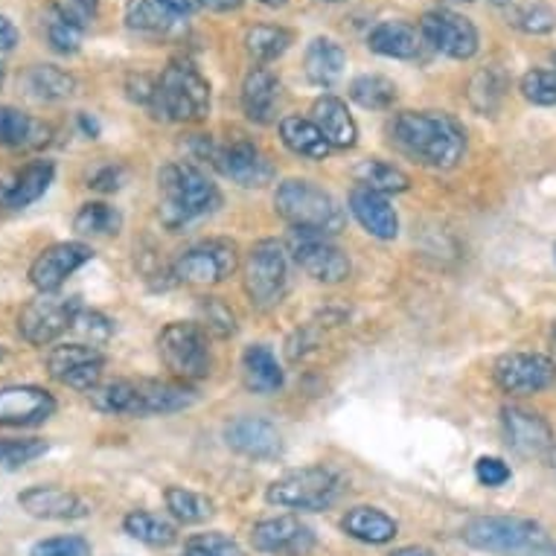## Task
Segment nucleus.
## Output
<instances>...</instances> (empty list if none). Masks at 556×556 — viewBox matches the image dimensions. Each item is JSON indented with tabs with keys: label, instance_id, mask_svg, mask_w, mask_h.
Returning a JSON list of instances; mask_svg holds the SVG:
<instances>
[{
	"label": "nucleus",
	"instance_id": "obj_1",
	"mask_svg": "<svg viewBox=\"0 0 556 556\" xmlns=\"http://www.w3.org/2000/svg\"><path fill=\"white\" fill-rule=\"evenodd\" d=\"M391 140L396 147L434 169H452L464 157L466 137L455 117L438 111H402L391 123Z\"/></svg>",
	"mask_w": 556,
	"mask_h": 556
},
{
	"label": "nucleus",
	"instance_id": "obj_2",
	"mask_svg": "<svg viewBox=\"0 0 556 556\" xmlns=\"http://www.w3.org/2000/svg\"><path fill=\"white\" fill-rule=\"evenodd\" d=\"M216 184L192 164H169L157 175V213L166 228H184L219 207Z\"/></svg>",
	"mask_w": 556,
	"mask_h": 556
},
{
	"label": "nucleus",
	"instance_id": "obj_3",
	"mask_svg": "<svg viewBox=\"0 0 556 556\" xmlns=\"http://www.w3.org/2000/svg\"><path fill=\"white\" fill-rule=\"evenodd\" d=\"M152 117L164 123H195L211 111V85L190 62H173L155 79L149 102Z\"/></svg>",
	"mask_w": 556,
	"mask_h": 556
},
{
	"label": "nucleus",
	"instance_id": "obj_4",
	"mask_svg": "<svg viewBox=\"0 0 556 556\" xmlns=\"http://www.w3.org/2000/svg\"><path fill=\"white\" fill-rule=\"evenodd\" d=\"M460 536L475 551L495 556H542L554 551L545 530L521 516H478Z\"/></svg>",
	"mask_w": 556,
	"mask_h": 556
},
{
	"label": "nucleus",
	"instance_id": "obj_5",
	"mask_svg": "<svg viewBox=\"0 0 556 556\" xmlns=\"http://www.w3.org/2000/svg\"><path fill=\"white\" fill-rule=\"evenodd\" d=\"M274 207L283 216L294 230H309V233H338L344 228V211L327 190H320L312 181H292L280 184V190L274 195Z\"/></svg>",
	"mask_w": 556,
	"mask_h": 556
},
{
	"label": "nucleus",
	"instance_id": "obj_6",
	"mask_svg": "<svg viewBox=\"0 0 556 556\" xmlns=\"http://www.w3.org/2000/svg\"><path fill=\"white\" fill-rule=\"evenodd\" d=\"M341 493V478L327 466H306L277 478L268 486V504L286 507V510H327Z\"/></svg>",
	"mask_w": 556,
	"mask_h": 556
},
{
	"label": "nucleus",
	"instance_id": "obj_7",
	"mask_svg": "<svg viewBox=\"0 0 556 556\" xmlns=\"http://www.w3.org/2000/svg\"><path fill=\"white\" fill-rule=\"evenodd\" d=\"M157 353L166 370L181 382H199L211 374L207 338L199 324H184V320L166 324L157 336Z\"/></svg>",
	"mask_w": 556,
	"mask_h": 556
},
{
	"label": "nucleus",
	"instance_id": "obj_8",
	"mask_svg": "<svg viewBox=\"0 0 556 556\" xmlns=\"http://www.w3.org/2000/svg\"><path fill=\"white\" fill-rule=\"evenodd\" d=\"M83 309L79 298L59 292L38 294L36 301H29L18 315L21 338L33 346H47L59 341L64 332H71L76 315Z\"/></svg>",
	"mask_w": 556,
	"mask_h": 556
},
{
	"label": "nucleus",
	"instance_id": "obj_9",
	"mask_svg": "<svg viewBox=\"0 0 556 556\" xmlns=\"http://www.w3.org/2000/svg\"><path fill=\"white\" fill-rule=\"evenodd\" d=\"M289 280V265L280 242L263 239L251 248L245 263V292L256 309H271L280 303Z\"/></svg>",
	"mask_w": 556,
	"mask_h": 556
},
{
	"label": "nucleus",
	"instance_id": "obj_10",
	"mask_svg": "<svg viewBox=\"0 0 556 556\" xmlns=\"http://www.w3.org/2000/svg\"><path fill=\"white\" fill-rule=\"evenodd\" d=\"M237 248L225 242V239H211L201 245L184 251L173 265V277L178 283H195L211 286L228 280L230 274L237 271Z\"/></svg>",
	"mask_w": 556,
	"mask_h": 556
},
{
	"label": "nucleus",
	"instance_id": "obj_11",
	"mask_svg": "<svg viewBox=\"0 0 556 556\" xmlns=\"http://www.w3.org/2000/svg\"><path fill=\"white\" fill-rule=\"evenodd\" d=\"M420 33L426 45H431L438 53L448 55V59H457V62L472 59L478 53V45H481L472 21L452 10L426 12L420 21Z\"/></svg>",
	"mask_w": 556,
	"mask_h": 556
},
{
	"label": "nucleus",
	"instance_id": "obj_12",
	"mask_svg": "<svg viewBox=\"0 0 556 556\" xmlns=\"http://www.w3.org/2000/svg\"><path fill=\"white\" fill-rule=\"evenodd\" d=\"M289 254L318 283H341L350 274V260H346L344 251L320 233L294 230L292 239H289Z\"/></svg>",
	"mask_w": 556,
	"mask_h": 556
},
{
	"label": "nucleus",
	"instance_id": "obj_13",
	"mask_svg": "<svg viewBox=\"0 0 556 556\" xmlns=\"http://www.w3.org/2000/svg\"><path fill=\"white\" fill-rule=\"evenodd\" d=\"M495 384L513 396H533L556 382V365L542 353H510L493 367Z\"/></svg>",
	"mask_w": 556,
	"mask_h": 556
},
{
	"label": "nucleus",
	"instance_id": "obj_14",
	"mask_svg": "<svg viewBox=\"0 0 556 556\" xmlns=\"http://www.w3.org/2000/svg\"><path fill=\"white\" fill-rule=\"evenodd\" d=\"M102 367H105V356L100 350L88 344H76V341L55 346L47 356V370H50L55 382L76 388L83 393H91L102 382Z\"/></svg>",
	"mask_w": 556,
	"mask_h": 556
},
{
	"label": "nucleus",
	"instance_id": "obj_15",
	"mask_svg": "<svg viewBox=\"0 0 556 556\" xmlns=\"http://www.w3.org/2000/svg\"><path fill=\"white\" fill-rule=\"evenodd\" d=\"M211 161L225 178H230L239 187H265L274 178L271 161L251 140H242V137L219 149L211 147Z\"/></svg>",
	"mask_w": 556,
	"mask_h": 556
},
{
	"label": "nucleus",
	"instance_id": "obj_16",
	"mask_svg": "<svg viewBox=\"0 0 556 556\" xmlns=\"http://www.w3.org/2000/svg\"><path fill=\"white\" fill-rule=\"evenodd\" d=\"M93 251L85 242H55L45 248L29 265V283L38 294L59 292L62 283L74 271H79L85 263H91Z\"/></svg>",
	"mask_w": 556,
	"mask_h": 556
},
{
	"label": "nucleus",
	"instance_id": "obj_17",
	"mask_svg": "<svg viewBox=\"0 0 556 556\" xmlns=\"http://www.w3.org/2000/svg\"><path fill=\"white\" fill-rule=\"evenodd\" d=\"M251 545L268 556H309L315 551V530L294 516H277L254 525Z\"/></svg>",
	"mask_w": 556,
	"mask_h": 556
},
{
	"label": "nucleus",
	"instance_id": "obj_18",
	"mask_svg": "<svg viewBox=\"0 0 556 556\" xmlns=\"http://www.w3.org/2000/svg\"><path fill=\"white\" fill-rule=\"evenodd\" d=\"M55 400L45 388L36 384H10L0 388V426L24 429V426H38L53 417Z\"/></svg>",
	"mask_w": 556,
	"mask_h": 556
},
{
	"label": "nucleus",
	"instance_id": "obj_19",
	"mask_svg": "<svg viewBox=\"0 0 556 556\" xmlns=\"http://www.w3.org/2000/svg\"><path fill=\"white\" fill-rule=\"evenodd\" d=\"M504 422V438L507 446L521 457H542L554 448L556 438L551 422L542 414L525 408H504L502 414Z\"/></svg>",
	"mask_w": 556,
	"mask_h": 556
},
{
	"label": "nucleus",
	"instance_id": "obj_20",
	"mask_svg": "<svg viewBox=\"0 0 556 556\" xmlns=\"http://www.w3.org/2000/svg\"><path fill=\"white\" fill-rule=\"evenodd\" d=\"M18 504L27 516L45 521H76L91 513V504L62 486H29L18 495Z\"/></svg>",
	"mask_w": 556,
	"mask_h": 556
},
{
	"label": "nucleus",
	"instance_id": "obj_21",
	"mask_svg": "<svg viewBox=\"0 0 556 556\" xmlns=\"http://www.w3.org/2000/svg\"><path fill=\"white\" fill-rule=\"evenodd\" d=\"M225 440L233 452L254 460H271L283 452V440L280 431L274 429L268 420L260 417H239L225 429Z\"/></svg>",
	"mask_w": 556,
	"mask_h": 556
},
{
	"label": "nucleus",
	"instance_id": "obj_22",
	"mask_svg": "<svg viewBox=\"0 0 556 556\" xmlns=\"http://www.w3.org/2000/svg\"><path fill=\"white\" fill-rule=\"evenodd\" d=\"M350 211H353L356 222L370 237L388 242V239H396V233H400L396 211H393L391 201L382 192L367 190V187L358 184L356 190L350 192Z\"/></svg>",
	"mask_w": 556,
	"mask_h": 556
},
{
	"label": "nucleus",
	"instance_id": "obj_23",
	"mask_svg": "<svg viewBox=\"0 0 556 556\" xmlns=\"http://www.w3.org/2000/svg\"><path fill=\"white\" fill-rule=\"evenodd\" d=\"M422 33L408 21H379L367 33V47L384 59H417L422 50Z\"/></svg>",
	"mask_w": 556,
	"mask_h": 556
},
{
	"label": "nucleus",
	"instance_id": "obj_24",
	"mask_svg": "<svg viewBox=\"0 0 556 556\" xmlns=\"http://www.w3.org/2000/svg\"><path fill=\"white\" fill-rule=\"evenodd\" d=\"M280 100V79L268 67H254L242 83V111L251 123H271Z\"/></svg>",
	"mask_w": 556,
	"mask_h": 556
},
{
	"label": "nucleus",
	"instance_id": "obj_25",
	"mask_svg": "<svg viewBox=\"0 0 556 556\" xmlns=\"http://www.w3.org/2000/svg\"><path fill=\"white\" fill-rule=\"evenodd\" d=\"M53 128L41 119L29 117L12 105H0V147L7 149H41L50 143Z\"/></svg>",
	"mask_w": 556,
	"mask_h": 556
},
{
	"label": "nucleus",
	"instance_id": "obj_26",
	"mask_svg": "<svg viewBox=\"0 0 556 556\" xmlns=\"http://www.w3.org/2000/svg\"><path fill=\"white\" fill-rule=\"evenodd\" d=\"M55 178V166L53 161H36V164H27L21 169L12 184L3 190L0 195V204L3 207H10V211H24L29 204H36L47 190H50V184Z\"/></svg>",
	"mask_w": 556,
	"mask_h": 556
},
{
	"label": "nucleus",
	"instance_id": "obj_27",
	"mask_svg": "<svg viewBox=\"0 0 556 556\" xmlns=\"http://www.w3.org/2000/svg\"><path fill=\"white\" fill-rule=\"evenodd\" d=\"M312 123L320 128V135L327 137L329 147L350 149L356 147V119L346 111V105L338 97H320L312 109Z\"/></svg>",
	"mask_w": 556,
	"mask_h": 556
},
{
	"label": "nucleus",
	"instance_id": "obj_28",
	"mask_svg": "<svg viewBox=\"0 0 556 556\" xmlns=\"http://www.w3.org/2000/svg\"><path fill=\"white\" fill-rule=\"evenodd\" d=\"M195 393L184 384L152 382L140 379L137 382V417H152V414H175V410L190 408Z\"/></svg>",
	"mask_w": 556,
	"mask_h": 556
},
{
	"label": "nucleus",
	"instance_id": "obj_29",
	"mask_svg": "<svg viewBox=\"0 0 556 556\" xmlns=\"http://www.w3.org/2000/svg\"><path fill=\"white\" fill-rule=\"evenodd\" d=\"M303 67H306L309 83H315L318 88H332V85L344 76V67H346L344 47L338 45V41H332V38H315V41L306 47Z\"/></svg>",
	"mask_w": 556,
	"mask_h": 556
},
{
	"label": "nucleus",
	"instance_id": "obj_30",
	"mask_svg": "<svg viewBox=\"0 0 556 556\" xmlns=\"http://www.w3.org/2000/svg\"><path fill=\"white\" fill-rule=\"evenodd\" d=\"M242 379L248 391L277 393L283 388V367L268 346L254 344L242 353Z\"/></svg>",
	"mask_w": 556,
	"mask_h": 556
},
{
	"label": "nucleus",
	"instance_id": "obj_31",
	"mask_svg": "<svg viewBox=\"0 0 556 556\" xmlns=\"http://www.w3.org/2000/svg\"><path fill=\"white\" fill-rule=\"evenodd\" d=\"M341 528H344L346 536L358 539L365 545H384L396 536V521L388 516V513L376 510V507H353L341 519Z\"/></svg>",
	"mask_w": 556,
	"mask_h": 556
},
{
	"label": "nucleus",
	"instance_id": "obj_32",
	"mask_svg": "<svg viewBox=\"0 0 556 556\" xmlns=\"http://www.w3.org/2000/svg\"><path fill=\"white\" fill-rule=\"evenodd\" d=\"M280 137L283 143L292 149L294 155L309 157V161H324L329 155L327 137L320 135V128L312 119L303 117H283L280 119Z\"/></svg>",
	"mask_w": 556,
	"mask_h": 556
},
{
	"label": "nucleus",
	"instance_id": "obj_33",
	"mask_svg": "<svg viewBox=\"0 0 556 556\" xmlns=\"http://www.w3.org/2000/svg\"><path fill=\"white\" fill-rule=\"evenodd\" d=\"M123 530L149 547H169L178 539V530H175L173 521H166L164 516L149 510L128 513L126 519H123Z\"/></svg>",
	"mask_w": 556,
	"mask_h": 556
},
{
	"label": "nucleus",
	"instance_id": "obj_34",
	"mask_svg": "<svg viewBox=\"0 0 556 556\" xmlns=\"http://www.w3.org/2000/svg\"><path fill=\"white\" fill-rule=\"evenodd\" d=\"M24 83H27L29 97H36L41 102L67 100L76 91L74 76L64 74L62 67H53V64H36V67H29Z\"/></svg>",
	"mask_w": 556,
	"mask_h": 556
},
{
	"label": "nucleus",
	"instance_id": "obj_35",
	"mask_svg": "<svg viewBox=\"0 0 556 556\" xmlns=\"http://www.w3.org/2000/svg\"><path fill=\"white\" fill-rule=\"evenodd\" d=\"M119 228H123V216L105 201L83 204L74 216V230L79 237H117Z\"/></svg>",
	"mask_w": 556,
	"mask_h": 556
},
{
	"label": "nucleus",
	"instance_id": "obj_36",
	"mask_svg": "<svg viewBox=\"0 0 556 556\" xmlns=\"http://www.w3.org/2000/svg\"><path fill=\"white\" fill-rule=\"evenodd\" d=\"M350 100L358 102L362 109L370 111H388L396 102V85L379 74L356 76L350 83Z\"/></svg>",
	"mask_w": 556,
	"mask_h": 556
},
{
	"label": "nucleus",
	"instance_id": "obj_37",
	"mask_svg": "<svg viewBox=\"0 0 556 556\" xmlns=\"http://www.w3.org/2000/svg\"><path fill=\"white\" fill-rule=\"evenodd\" d=\"M292 41L294 36L289 33V29L271 27V24L248 29V36H245V47H248V53H251V59H256V62H263V64L280 59V55L292 47Z\"/></svg>",
	"mask_w": 556,
	"mask_h": 556
},
{
	"label": "nucleus",
	"instance_id": "obj_38",
	"mask_svg": "<svg viewBox=\"0 0 556 556\" xmlns=\"http://www.w3.org/2000/svg\"><path fill=\"white\" fill-rule=\"evenodd\" d=\"M175 15L166 12L157 0H128L126 3V24L137 33H169L175 27Z\"/></svg>",
	"mask_w": 556,
	"mask_h": 556
},
{
	"label": "nucleus",
	"instance_id": "obj_39",
	"mask_svg": "<svg viewBox=\"0 0 556 556\" xmlns=\"http://www.w3.org/2000/svg\"><path fill=\"white\" fill-rule=\"evenodd\" d=\"M356 178L362 187L382 192V195H391V192H405L410 187L408 175L402 173L400 166L384 164V161H365V164L356 169Z\"/></svg>",
	"mask_w": 556,
	"mask_h": 556
},
{
	"label": "nucleus",
	"instance_id": "obj_40",
	"mask_svg": "<svg viewBox=\"0 0 556 556\" xmlns=\"http://www.w3.org/2000/svg\"><path fill=\"white\" fill-rule=\"evenodd\" d=\"M166 510L173 513L181 525H201L213 516V504L204 495L184 490V486H169L166 490Z\"/></svg>",
	"mask_w": 556,
	"mask_h": 556
},
{
	"label": "nucleus",
	"instance_id": "obj_41",
	"mask_svg": "<svg viewBox=\"0 0 556 556\" xmlns=\"http://www.w3.org/2000/svg\"><path fill=\"white\" fill-rule=\"evenodd\" d=\"M510 24L528 36H547L556 29V12L547 3H525L510 12Z\"/></svg>",
	"mask_w": 556,
	"mask_h": 556
},
{
	"label": "nucleus",
	"instance_id": "obj_42",
	"mask_svg": "<svg viewBox=\"0 0 556 556\" xmlns=\"http://www.w3.org/2000/svg\"><path fill=\"white\" fill-rule=\"evenodd\" d=\"M199 320L204 332H211L216 338H230L237 332V315L228 303H222L219 298H204L199 303Z\"/></svg>",
	"mask_w": 556,
	"mask_h": 556
},
{
	"label": "nucleus",
	"instance_id": "obj_43",
	"mask_svg": "<svg viewBox=\"0 0 556 556\" xmlns=\"http://www.w3.org/2000/svg\"><path fill=\"white\" fill-rule=\"evenodd\" d=\"M521 97L533 105H556V67H533L521 76Z\"/></svg>",
	"mask_w": 556,
	"mask_h": 556
},
{
	"label": "nucleus",
	"instance_id": "obj_44",
	"mask_svg": "<svg viewBox=\"0 0 556 556\" xmlns=\"http://www.w3.org/2000/svg\"><path fill=\"white\" fill-rule=\"evenodd\" d=\"M504 76L502 71H495V67H486L481 74L472 79V91H469V100L478 111H493L504 97Z\"/></svg>",
	"mask_w": 556,
	"mask_h": 556
},
{
	"label": "nucleus",
	"instance_id": "obj_45",
	"mask_svg": "<svg viewBox=\"0 0 556 556\" xmlns=\"http://www.w3.org/2000/svg\"><path fill=\"white\" fill-rule=\"evenodd\" d=\"M71 332L76 336V344H88L100 350V344H105V341L111 338V332H114V324H111L105 315H100V312L79 309Z\"/></svg>",
	"mask_w": 556,
	"mask_h": 556
},
{
	"label": "nucleus",
	"instance_id": "obj_46",
	"mask_svg": "<svg viewBox=\"0 0 556 556\" xmlns=\"http://www.w3.org/2000/svg\"><path fill=\"white\" fill-rule=\"evenodd\" d=\"M41 455H47L45 440H38V438L0 440V466H3V469H21V466L33 464V460Z\"/></svg>",
	"mask_w": 556,
	"mask_h": 556
},
{
	"label": "nucleus",
	"instance_id": "obj_47",
	"mask_svg": "<svg viewBox=\"0 0 556 556\" xmlns=\"http://www.w3.org/2000/svg\"><path fill=\"white\" fill-rule=\"evenodd\" d=\"M45 36H47V45L53 47L55 53L74 55L79 53V47H83L85 29L74 27V24H67V21L50 12V18H47L45 24Z\"/></svg>",
	"mask_w": 556,
	"mask_h": 556
},
{
	"label": "nucleus",
	"instance_id": "obj_48",
	"mask_svg": "<svg viewBox=\"0 0 556 556\" xmlns=\"http://www.w3.org/2000/svg\"><path fill=\"white\" fill-rule=\"evenodd\" d=\"M184 556H245L242 547L225 533H199L184 545Z\"/></svg>",
	"mask_w": 556,
	"mask_h": 556
},
{
	"label": "nucleus",
	"instance_id": "obj_49",
	"mask_svg": "<svg viewBox=\"0 0 556 556\" xmlns=\"http://www.w3.org/2000/svg\"><path fill=\"white\" fill-rule=\"evenodd\" d=\"M53 15L64 18L67 24H74L79 29H88L97 21V12H100V0H53L50 7Z\"/></svg>",
	"mask_w": 556,
	"mask_h": 556
},
{
	"label": "nucleus",
	"instance_id": "obj_50",
	"mask_svg": "<svg viewBox=\"0 0 556 556\" xmlns=\"http://www.w3.org/2000/svg\"><path fill=\"white\" fill-rule=\"evenodd\" d=\"M29 556H91V545L83 536H50L29 547Z\"/></svg>",
	"mask_w": 556,
	"mask_h": 556
},
{
	"label": "nucleus",
	"instance_id": "obj_51",
	"mask_svg": "<svg viewBox=\"0 0 556 556\" xmlns=\"http://www.w3.org/2000/svg\"><path fill=\"white\" fill-rule=\"evenodd\" d=\"M475 478L481 486H490V490H498L504 483L513 478V469L504 464L502 457L495 455H483L478 457V464H475Z\"/></svg>",
	"mask_w": 556,
	"mask_h": 556
},
{
	"label": "nucleus",
	"instance_id": "obj_52",
	"mask_svg": "<svg viewBox=\"0 0 556 556\" xmlns=\"http://www.w3.org/2000/svg\"><path fill=\"white\" fill-rule=\"evenodd\" d=\"M123 178H126V173H123V166H102V169H97V173L91 175V181H88V187H93V190L100 192H117L119 187H123Z\"/></svg>",
	"mask_w": 556,
	"mask_h": 556
},
{
	"label": "nucleus",
	"instance_id": "obj_53",
	"mask_svg": "<svg viewBox=\"0 0 556 556\" xmlns=\"http://www.w3.org/2000/svg\"><path fill=\"white\" fill-rule=\"evenodd\" d=\"M15 45H18V29H15V24L10 18L0 15V59L10 55L15 50Z\"/></svg>",
	"mask_w": 556,
	"mask_h": 556
},
{
	"label": "nucleus",
	"instance_id": "obj_54",
	"mask_svg": "<svg viewBox=\"0 0 556 556\" xmlns=\"http://www.w3.org/2000/svg\"><path fill=\"white\" fill-rule=\"evenodd\" d=\"M166 12H173L175 18H187L199 10V0H157Z\"/></svg>",
	"mask_w": 556,
	"mask_h": 556
},
{
	"label": "nucleus",
	"instance_id": "obj_55",
	"mask_svg": "<svg viewBox=\"0 0 556 556\" xmlns=\"http://www.w3.org/2000/svg\"><path fill=\"white\" fill-rule=\"evenodd\" d=\"M199 7L213 12H233L242 7V0H199Z\"/></svg>",
	"mask_w": 556,
	"mask_h": 556
},
{
	"label": "nucleus",
	"instance_id": "obj_56",
	"mask_svg": "<svg viewBox=\"0 0 556 556\" xmlns=\"http://www.w3.org/2000/svg\"><path fill=\"white\" fill-rule=\"evenodd\" d=\"M79 126H83L85 135H91V137L100 135V126H97V119L88 117V114H83V117H79Z\"/></svg>",
	"mask_w": 556,
	"mask_h": 556
},
{
	"label": "nucleus",
	"instance_id": "obj_57",
	"mask_svg": "<svg viewBox=\"0 0 556 556\" xmlns=\"http://www.w3.org/2000/svg\"><path fill=\"white\" fill-rule=\"evenodd\" d=\"M391 556H434V554L426 551V547H402V551H396V554Z\"/></svg>",
	"mask_w": 556,
	"mask_h": 556
},
{
	"label": "nucleus",
	"instance_id": "obj_58",
	"mask_svg": "<svg viewBox=\"0 0 556 556\" xmlns=\"http://www.w3.org/2000/svg\"><path fill=\"white\" fill-rule=\"evenodd\" d=\"M263 7H271V10H277V7H286L289 0H260Z\"/></svg>",
	"mask_w": 556,
	"mask_h": 556
},
{
	"label": "nucleus",
	"instance_id": "obj_59",
	"mask_svg": "<svg viewBox=\"0 0 556 556\" xmlns=\"http://www.w3.org/2000/svg\"><path fill=\"white\" fill-rule=\"evenodd\" d=\"M547 457H551V466H554V469H556V443H554V448L547 452Z\"/></svg>",
	"mask_w": 556,
	"mask_h": 556
},
{
	"label": "nucleus",
	"instance_id": "obj_60",
	"mask_svg": "<svg viewBox=\"0 0 556 556\" xmlns=\"http://www.w3.org/2000/svg\"><path fill=\"white\" fill-rule=\"evenodd\" d=\"M320 3H344V0H320Z\"/></svg>",
	"mask_w": 556,
	"mask_h": 556
},
{
	"label": "nucleus",
	"instance_id": "obj_61",
	"mask_svg": "<svg viewBox=\"0 0 556 556\" xmlns=\"http://www.w3.org/2000/svg\"><path fill=\"white\" fill-rule=\"evenodd\" d=\"M0 88H3V67H0Z\"/></svg>",
	"mask_w": 556,
	"mask_h": 556
},
{
	"label": "nucleus",
	"instance_id": "obj_62",
	"mask_svg": "<svg viewBox=\"0 0 556 556\" xmlns=\"http://www.w3.org/2000/svg\"><path fill=\"white\" fill-rule=\"evenodd\" d=\"M0 358H3V350H0Z\"/></svg>",
	"mask_w": 556,
	"mask_h": 556
},
{
	"label": "nucleus",
	"instance_id": "obj_63",
	"mask_svg": "<svg viewBox=\"0 0 556 556\" xmlns=\"http://www.w3.org/2000/svg\"><path fill=\"white\" fill-rule=\"evenodd\" d=\"M554 254H556V248H554Z\"/></svg>",
	"mask_w": 556,
	"mask_h": 556
}]
</instances>
